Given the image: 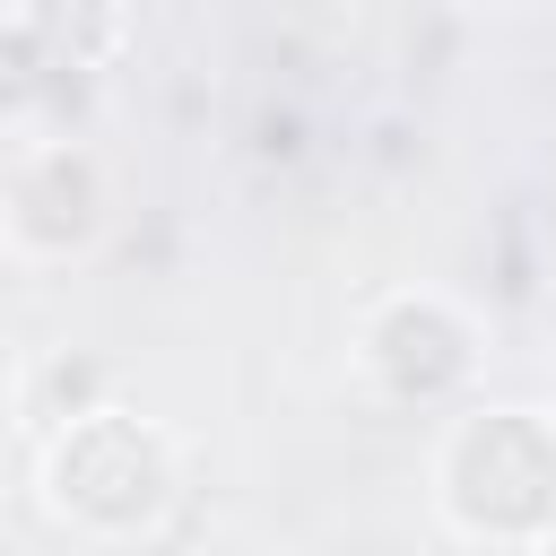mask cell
<instances>
[{
	"label": "cell",
	"instance_id": "obj_3",
	"mask_svg": "<svg viewBox=\"0 0 556 556\" xmlns=\"http://www.w3.org/2000/svg\"><path fill=\"white\" fill-rule=\"evenodd\" d=\"M104 165L87 139H17L0 174V235L17 261H78L104 235Z\"/></svg>",
	"mask_w": 556,
	"mask_h": 556
},
{
	"label": "cell",
	"instance_id": "obj_4",
	"mask_svg": "<svg viewBox=\"0 0 556 556\" xmlns=\"http://www.w3.org/2000/svg\"><path fill=\"white\" fill-rule=\"evenodd\" d=\"M356 356H365V374H374L382 400H400V408H443V400H460L469 374H478V321H469L452 295H434V287H400V295H382V304L365 313Z\"/></svg>",
	"mask_w": 556,
	"mask_h": 556
},
{
	"label": "cell",
	"instance_id": "obj_5",
	"mask_svg": "<svg viewBox=\"0 0 556 556\" xmlns=\"http://www.w3.org/2000/svg\"><path fill=\"white\" fill-rule=\"evenodd\" d=\"M26 408L43 417V426H78V417H96V408H113V374L96 365V356H52L35 382H26Z\"/></svg>",
	"mask_w": 556,
	"mask_h": 556
},
{
	"label": "cell",
	"instance_id": "obj_6",
	"mask_svg": "<svg viewBox=\"0 0 556 556\" xmlns=\"http://www.w3.org/2000/svg\"><path fill=\"white\" fill-rule=\"evenodd\" d=\"M122 556H200V547H182V539H165V530H156V539H139V547H122Z\"/></svg>",
	"mask_w": 556,
	"mask_h": 556
},
{
	"label": "cell",
	"instance_id": "obj_1",
	"mask_svg": "<svg viewBox=\"0 0 556 556\" xmlns=\"http://www.w3.org/2000/svg\"><path fill=\"white\" fill-rule=\"evenodd\" d=\"M434 513L495 556L556 547V417L530 400L460 408L434 443Z\"/></svg>",
	"mask_w": 556,
	"mask_h": 556
},
{
	"label": "cell",
	"instance_id": "obj_7",
	"mask_svg": "<svg viewBox=\"0 0 556 556\" xmlns=\"http://www.w3.org/2000/svg\"><path fill=\"white\" fill-rule=\"evenodd\" d=\"M539 556H556V547H539Z\"/></svg>",
	"mask_w": 556,
	"mask_h": 556
},
{
	"label": "cell",
	"instance_id": "obj_2",
	"mask_svg": "<svg viewBox=\"0 0 556 556\" xmlns=\"http://www.w3.org/2000/svg\"><path fill=\"white\" fill-rule=\"evenodd\" d=\"M35 486H43V513L70 521L78 539L139 547V539H156V521L174 513V443H165L139 408L113 400V408L43 434Z\"/></svg>",
	"mask_w": 556,
	"mask_h": 556
}]
</instances>
